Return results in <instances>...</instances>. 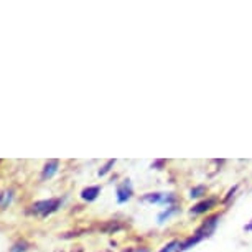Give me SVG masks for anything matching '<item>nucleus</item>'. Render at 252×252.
<instances>
[{
    "mask_svg": "<svg viewBox=\"0 0 252 252\" xmlns=\"http://www.w3.org/2000/svg\"><path fill=\"white\" fill-rule=\"evenodd\" d=\"M25 251H27V242H17V244L12 247L10 252H25Z\"/></svg>",
    "mask_w": 252,
    "mask_h": 252,
    "instance_id": "11",
    "label": "nucleus"
},
{
    "mask_svg": "<svg viewBox=\"0 0 252 252\" xmlns=\"http://www.w3.org/2000/svg\"><path fill=\"white\" fill-rule=\"evenodd\" d=\"M201 194H204V187H196L191 189V193H189V196L191 198H199Z\"/></svg>",
    "mask_w": 252,
    "mask_h": 252,
    "instance_id": "10",
    "label": "nucleus"
},
{
    "mask_svg": "<svg viewBox=\"0 0 252 252\" xmlns=\"http://www.w3.org/2000/svg\"><path fill=\"white\" fill-rule=\"evenodd\" d=\"M175 211H177V209H175V208L172 206V208H170V209H168V211L161 213V215L158 216V221H160V222H163L165 220H168V218H170V216H172V215H173V213H175Z\"/></svg>",
    "mask_w": 252,
    "mask_h": 252,
    "instance_id": "9",
    "label": "nucleus"
},
{
    "mask_svg": "<svg viewBox=\"0 0 252 252\" xmlns=\"http://www.w3.org/2000/svg\"><path fill=\"white\" fill-rule=\"evenodd\" d=\"M246 229H247V231H252V222H251V224H247V226H246Z\"/></svg>",
    "mask_w": 252,
    "mask_h": 252,
    "instance_id": "15",
    "label": "nucleus"
},
{
    "mask_svg": "<svg viewBox=\"0 0 252 252\" xmlns=\"http://www.w3.org/2000/svg\"><path fill=\"white\" fill-rule=\"evenodd\" d=\"M132 196V187L129 182H124L121 187L117 188V201L119 203H126L127 199Z\"/></svg>",
    "mask_w": 252,
    "mask_h": 252,
    "instance_id": "2",
    "label": "nucleus"
},
{
    "mask_svg": "<svg viewBox=\"0 0 252 252\" xmlns=\"http://www.w3.org/2000/svg\"><path fill=\"white\" fill-rule=\"evenodd\" d=\"M236 189H237V187H234V188H232V189H231V191H229V193H227V196H226V199H229V198L232 196V194H234V191H236Z\"/></svg>",
    "mask_w": 252,
    "mask_h": 252,
    "instance_id": "14",
    "label": "nucleus"
},
{
    "mask_svg": "<svg viewBox=\"0 0 252 252\" xmlns=\"http://www.w3.org/2000/svg\"><path fill=\"white\" fill-rule=\"evenodd\" d=\"M101 229L104 231V232H116V231H119V229H122V224H119L117 221H109V222H106Z\"/></svg>",
    "mask_w": 252,
    "mask_h": 252,
    "instance_id": "7",
    "label": "nucleus"
},
{
    "mask_svg": "<svg viewBox=\"0 0 252 252\" xmlns=\"http://www.w3.org/2000/svg\"><path fill=\"white\" fill-rule=\"evenodd\" d=\"M101 193V188L99 187H89V188H84L83 193H81V198L86 199V201H94L97 198V194Z\"/></svg>",
    "mask_w": 252,
    "mask_h": 252,
    "instance_id": "5",
    "label": "nucleus"
},
{
    "mask_svg": "<svg viewBox=\"0 0 252 252\" xmlns=\"http://www.w3.org/2000/svg\"><path fill=\"white\" fill-rule=\"evenodd\" d=\"M144 199L145 201H150V203H160L161 199H163V196H161L160 193H150V194H145Z\"/></svg>",
    "mask_w": 252,
    "mask_h": 252,
    "instance_id": "8",
    "label": "nucleus"
},
{
    "mask_svg": "<svg viewBox=\"0 0 252 252\" xmlns=\"http://www.w3.org/2000/svg\"><path fill=\"white\" fill-rule=\"evenodd\" d=\"M58 206H60V199H45V201H38L33 204V211L45 218L51 215V213H55Z\"/></svg>",
    "mask_w": 252,
    "mask_h": 252,
    "instance_id": "1",
    "label": "nucleus"
},
{
    "mask_svg": "<svg viewBox=\"0 0 252 252\" xmlns=\"http://www.w3.org/2000/svg\"><path fill=\"white\" fill-rule=\"evenodd\" d=\"M216 204V199H206V201L198 203L196 206L191 208V215H201V213H206L208 209H211Z\"/></svg>",
    "mask_w": 252,
    "mask_h": 252,
    "instance_id": "3",
    "label": "nucleus"
},
{
    "mask_svg": "<svg viewBox=\"0 0 252 252\" xmlns=\"http://www.w3.org/2000/svg\"><path fill=\"white\" fill-rule=\"evenodd\" d=\"M177 246H178V242H177V241H173V242H170L168 246H165L163 249H161L160 252H172V251H173V249H175V247H177Z\"/></svg>",
    "mask_w": 252,
    "mask_h": 252,
    "instance_id": "12",
    "label": "nucleus"
},
{
    "mask_svg": "<svg viewBox=\"0 0 252 252\" xmlns=\"http://www.w3.org/2000/svg\"><path fill=\"white\" fill-rule=\"evenodd\" d=\"M137 252H149V251H147V249H142V251H137Z\"/></svg>",
    "mask_w": 252,
    "mask_h": 252,
    "instance_id": "16",
    "label": "nucleus"
},
{
    "mask_svg": "<svg viewBox=\"0 0 252 252\" xmlns=\"http://www.w3.org/2000/svg\"><path fill=\"white\" fill-rule=\"evenodd\" d=\"M114 163H116V161H114V160H109V161H107V165L104 166V168L101 170V172H99V175H101V177H102V175H106V173L109 172V170H111V166H112Z\"/></svg>",
    "mask_w": 252,
    "mask_h": 252,
    "instance_id": "13",
    "label": "nucleus"
},
{
    "mask_svg": "<svg viewBox=\"0 0 252 252\" xmlns=\"http://www.w3.org/2000/svg\"><path fill=\"white\" fill-rule=\"evenodd\" d=\"M13 198V191L12 189H5V191L0 193V209H5L8 204H10Z\"/></svg>",
    "mask_w": 252,
    "mask_h": 252,
    "instance_id": "6",
    "label": "nucleus"
},
{
    "mask_svg": "<svg viewBox=\"0 0 252 252\" xmlns=\"http://www.w3.org/2000/svg\"><path fill=\"white\" fill-rule=\"evenodd\" d=\"M56 172H58V161H56V160L48 161V163L45 165V168H43V173H41V180L51 178Z\"/></svg>",
    "mask_w": 252,
    "mask_h": 252,
    "instance_id": "4",
    "label": "nucleus"
}]
</instances>
